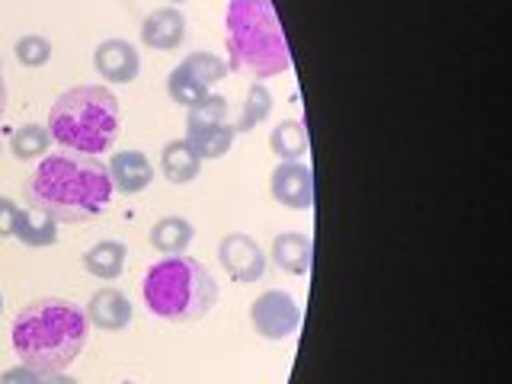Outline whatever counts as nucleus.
Returning <instances> with one entry per match:
<instances>
[{
    "instance_id": "1",
    "label": "nucleus",
    "mask_w": 512,
    "mask_h": 384,
    "mask_svg": "<svg viewBox=\"0 0 512 384\" xmlns=\"http://www.w3.org/2000/svg\"><path fill=\"white\" fill-rule=\"evenodd\" d=\"M23 196L29 208L45 212L58 224H84L103 212L116 189L100 157L61 151L39 160L23 186Z\"/></svg>"
},
{
    "instance_id": "2",
    "label": "nucleus",
    "mask_w": 512,
    "mask_h": 384,
    "mask_svg": "<svg viewBox=\"0 0 512 384\" xmlns=\"http://www.w3.org/2000/svg\"><path fill=\"white\" fill-rule=\"evenodd\" d=\"M10 340L13 352L20 356V365L48 378L64 372L84 352L90 340V320L68 298L48 295L29 301L16 314Z\"/></svg>"
},
{
    "instance_id": "3",
    "label": "nucleus",
    "mask_w": 512,
    "mask_h": 384,
    "mask_svg": "<svg viewBox=\"0 0 512 384\" xmlns=\"http://www.w3.org/2000/svg\"><path fill=\"white\" fill-rule=\"evenodd\" d=\"M231 71H247L256 80L279 77L292 68L285 29L272 0H231L224 13Z\"/></svg>"
},
{
    "instance_id": "4",
    "label": "nucleus",
    "mask_w": 512,
    "mask_h": 384,
    "mask_svg": "<svg viewBox=\"0 0 512 384\" xmlns=\"http://www.w3.org/2000/svg\"><path fill=\"white\" fill-rule=\"evenodd\" d=\"M144 308L170 324H192L218 304V282L199 260L180 253L148 266L141 279Z\"/></svg>"
},
{
    "instance_id": "5",
    "label": "nucleus",
    "mask_w": 512,
    "mask_h": 384,
    "mask_svg": "<svg viewBox=\"0 0 512 384\" xmlns=\"http://www.w3.org/2000/svg\"><path fill=\"white\" fill-rule=\"evenodd\" d=\"M48 135L64 151L100 157L119 135V100L103 87H71L48 109Z\"/></svg>"
},
{
    "instance_id": "6",
    "label": "nucleus",
    "mask_w": 512,
    "mask_h": 384,
    "mask_svg": "<svg viewBox=\"0 0 512 384\" xmlns=\"http://www.w3.org/2000/svg\"><path fill=\"white\" fill-rule=\"evenodd\" d=\"M250 324L263 340L282 343L301 327V308L288 292L272 288V292H263L250 304Z\"/></svg>"
},
{
    "instance_id": "7",
    "label": "nucleus",
    "mask_w": 512,
    "mask_h": 384,
    "mask_svg": "<svg viewBox=\"0 0 512 384\" xmlns=\"http://www.w3.org/2000/svg\"><path fill=\"white\" fill-rule=\"evenodd\" d=\"M218 263L240 285L260 282L266 276V253H263V247L256 244L250 234H240V231L221 237V244H218Z\"/></svg>"
},
{
    "instance_id": "8",
    "label": "nucleus",
    "mask_w": 512,
    "mask_h": 384,
    "mask_svg": "<svg viewBox=\"0 0 512 384\" xmlns=\"http://www.w3.org/2000/svg\"><path fill=\"white\" fill-rule=\"evenodd\" d=\"M269 192L279 205L292 208V212H304L314 205V173L301 160H279V167L272 170Z\"/></svg>"
},
{
    "instance_id": "9",
    "label": "nucleus",
    "mask_w": 512,
    "mask_h": 384,
    "mask_svg": "<svg viewBox=\"0 0 512 384\" xmlns=\"http://www.w3.org/2000/svg\"><path fill=\"white\" fill-rule=\"evenodd\" d=\"M93 68L100 71L103 80L109 84H132L141 71V55L132 42L125 39H106L96 45L93 52Z\"/></svg>"
},
{
    "instance_id": "10",
    "label": "nucleus",
    "mask_w": 512,
    "mask_h": 384,
    "mask_svg": "<svg viewBox=\"0 0 512 384\" xmlns=\"http://www.w3.org/2000/svg\"><path fill=\"white\" fill-rule=\"evenodd\" d=\"M106 170H109L112 189L122 192V196H138V192H144V189L151 186V180H154L151 160H148V154H141V151H119V154H112Z\"/></svg>"
},
{
    "instance_id": "11",
    "label": "nucleus",
    "mask_w": 512,
    "mask_h": 384,
    "mask_svg": "<svg viewBox=\"0 0 512 384\" xmlns=\"http://www.w3.org/2000/svg\"><path fill=\"white\" fill-rule=\"evenodd\" d=\"M84 314L93 327H100L106 333H122L132 324V304H128L125 292H119V288H100V292H93Z\"/></svg>"
},
{
    "instance_id": "12",
    "label": "nucleus",
    "mask_w": 512,
    "mask_h": 384,
    "mask_svg": "<svg viewBox=\"0 0 512 384\" xmlns=\"http://www.w3.org/2000/svg\"><path fill=\"white\" fill-rule=\"evenodd\" d=\"M186 39V16L176 7H164L144 16L141 23V42L154 52H173Z\"/></svg>"
},
{
    "instance_id": "13",
    "label": "nucleus",
    "mask_w": 512,
    "mask_h": 384,
    "mask_svg": "<svg viewBox=\"0 0 512 384\" xmlns=\"http://www.w3.org/2000/svg\"><path fill=\"white\" fill-rule=\"evenodd\" d=\"M272 263L288 276H308L314 263V240L308 234L285 231L272 240Z\"/></svg>"
},
{
    "instance_id": "14",
    "label": "nucleus",
    "mask_w": 512,
    "mask_h": 384,
    "mask_svg": "<svg viewBox=\"0 0 512 384\" xmlns=\"http://www.w3.org/2000/svg\"><path fill=\"white\" fill-rule=\"evenodd\" d=\"M160 173H164L173 186L192 183L202 173V157L196 154V148H192L186 138L183 141L176 138V141L164 144V151H160Z\"/></svg>"
},
{
    "instance_id": "15",
    "label": "nucleus",
    "mask_w": 512,
    "mask_h": 384,
    "mask_svg": "<svg viewBox=\"0 0 512 384\" xmlns=\"http://www.w3.org/2000/svg\"><path fill=\"white\" fill-rule=\"evenodd\" d=\"M13 237L23 247H52L58 240V221L48 218L45 212H36V208H20L13 224Z\"/></svg>"
},
{
    "instance_id": "16",
    "label": "nucleus",
    "mask_w": 512,
    "mask_h": 384,
    "mask_svg": "<svg viewBox=\"0 0 512 384\" xmlns=\"http://www.w3.org/2000/svg\"><path fill=\"white\" fill-rule=\"evenodd\" d=\"M125 244L122 240H100V244H93L87 253H84V269L90 272V276L103 279V282H112L122 276L125 269Z\"/></svg>"
},
{
    "instance_id": "17",
    "label": "nucleus",
    "mask_w": 512,
    "mask_h": 384,
    "mask_svg": "<svg viewBox=\"0 0 512 384\" xmlns=\"http://www.w3.org/2000/svg\"><path fill=\"white\" fill-rule=\"evenodd\" d=\"M192 237H196V228H192L186 218L167 215L151 228V247L160 250L164 256H180L192 244Z\"/></svg>"
},
{
    "instance_id": "18",
    "label": "nucleus",
    "mask_w": 512,
    "mask_h": 384,
    "mask_svg": "<svg viewBox=\"0 0 512 384\" xmlns=\"http://www.w3.org/2000/svg\"><path fill=\"white\" fill-rule=\"evenodd\" d=\"M228 116H231L228 100H224L221 93H208L202 103H196V106L189 109V116H186V138H196V135L212 132V128L228 125L231 122Z\"/></svg>"
},
{
    "instance_id": "19",
    "label": "nucleus",
    "mask_w": 512,
    "mask_h": 384,
    "mask_svg": "<svg viewBox=\"0 0 512 384\" xmlns=\"http://www.w3.org/2000/svg\"><path fill=\"white\" fill-rule=\"evenodd\" d=\"M308 144H311L308 128H304L298 119L279 122L269 135V148L279 160H301L304 154H308Z\"/></svg>"
},
{
    "instance_id": "20",
    "label": "nucleus",
    "mask_w": 512,
    "mask_h": 384,
    "mask_svg": "<svg viewBox=\"0 0 512 384\" xmlns=\"http://www.w3.org/2000/svg\"><path fill=\"white\" fill-rule=\"evenodd\" d=\"M10 151L16 160H26V164L29 160H42L48 151H52V135H48L45 125L26 122L10 135Z\"/></svg>"
},
{
    "instance_id": "21",
    "label": "nucleus",
    "mask_w": 512,
    "mask_h": 384,
    "mask_svg": "<svg viewBox=\"0 0 512 384\" xmlns=\"http://www.w3.org/2000/svg\"><path fill=\"white\" fill-rule=\"evenodd\" d=\"M272 106H276V100H272L269 87H263L260 80H256V84L247 90L244 106H240V116H237V122H234V132H237V135H240V132H253L256 125L266 122V119L272 116Z\"/></svg>"
},
{
    "instance_id": "22",
    "label": "nucleus",
    "mask_w": 512,
    "mask_h": 384,
    "mask_svg": "<svg viewBox=\"0 0 512 384\" xmlns=\"http://www.w3.org/2000/svg\"><path fill=\"white\" fill-rule=\"evenodd\" d=\"M167 93H170V100H173V103H180V106L192 109L196 103H202L212 90H208L199 77H192V74L183 68V64H180V68H173L170 77H167Z\"/></svg>"
},
{
    "instance_id": "23",
    "label": "nucleus",
    "mask_w": 512,
    "mask_h": 384,
    "mask_svg": "<svg viewBox=\"0 0 512 384\" xmlns=\"http://www.w3.org/2000/svg\"><path fill=\"white\" fill-rule=\"evenodd\" d=\"M183 68L192 74V77H199L202 84L212 90L215 84H221L224 77H228V61H221L218 55H212V52H192V55H186L183 58Z\"/></svg>"
},
{
    "instance_id": "24",
    "label": "nucleus",
    "mask_w": 512,
    "mask_h": 384,
    "mask_svg": "<svg viewBox=\"0 0 512 384\" xmlns=\"http://www.w3.org/2000/svg\"><path fill=\"white\" fill-rule=\"evenodd\" d=\"M234 138H237V132H234V125L228 122V125L212 128V132L196 135V138H186V141L192 144V148H196V154L202 160H218V157H224V154L234 148Z\"/></svg>"
},
{
    "instance_id": "25",
    "label": "nucleus",
    "mask_w": 512,
    "mask_h": 384,
    "mask_svg": "<svg viewBox=\"0 0 512 384\" xmlns=\"http://www.w3.org/2000/svg\"><path fill=\"white\" fill-rule=\"evenodd\" d=\"M13 55L23 68H42V64L52 58V45L42 36H23V39H16Z\"/></svg>"
},
{
    "instance_id": "26",
    "label": "nucleus",
    "mask_w": 512,
    "mask_h": 384,
    "mask_svg": "<svg viewBox=\"0 0 512 384\" xmlns=\"http://www.w3.org/2000/svg\"><path fill=\"white\" fill-rule=\"evenodd\" d=\"M16 215H20V205L7 196H0V237H13Z\"/></svg>"
},
{
    "instance_id": "27",
    "label": "nucleus",
    "mask_w": 512,
    "mask_h": 384,
    "mask_svg": "<svg viewBox=\"0 0 512 384\" xmlns=\"http://www.w3.org/2000/svg\"><path fill=\"white\" fill-rule=\"evenodd\" d=\"M0 384H42V375H36L26 365H13L0 375Z\"/></svg>"
},
{
    "instance_id": "28",
    "label": "nucleus",
    "mask_w": 512,
    "mask_h": 384,
    "mask_svg": "<svg viewBox=\"0 0 512 384\" xmlns=\"http://www.w3.org/2000/svg\"><path fill=\"white\" fill-rule=\"evenodd\" d=\"M42 384H77V378H71V375L58 372V375H48V378H42Z\"/></svg>"
},
{
    "instance_id": "29",
    "label": "nucleus",
    "mask_w": 512,
    "mask_h": 384,
    "mask_svg": "<svg viewBox=\"0 0 512 384\" xmlns=\"http://www.w3.org/2000/svg\"><path fill=\"white\" fill-rule=\"evenodd\" d=\"M7 112V84H4V74H0V119Z\"/></svg>"
},
{
    "instance_id": "30",
    "label": "nucleus",
    "mask_w": 512,
    "mask_h": 384,
    "mask_svg": "<svg viewBox=\"0 0 512 384\" xmlns=\"http://www.w3.org/2000/svg\"><path fill=\"white\" fill-rule=\"evenodd\" d=\"M170 4H186V0H170Z\"/></svg>"
},
{
    "instance_id": "31",
    "label": "nucleus",
    "mask_w": 512,
    "mask_h": 384,
    "mask_svg": "<svg viewBox=\"0 0 512 384\" xmlns=\"http://www.w3.org/2000/svg\"><path fill=\"white\" fill-rule=\"evenodd\" d=\"M0 311H4V298H0Z\"/></svg>"
}]
</instances>
